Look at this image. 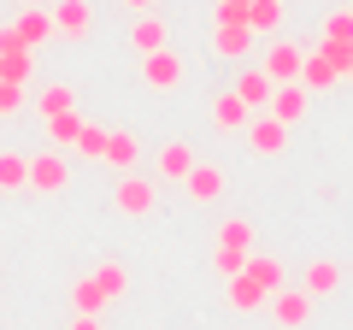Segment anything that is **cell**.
Returning <instances> with one entry per match:
<instances>
[{"label":"cell","mask_w":353,"mask_h":330,"mask_svg":"<svg viewBox=\"0 0 353 330\" xmlns=\"http://www.w3.org/2000/svg\"><path fill=\"white\" fill-rule=\"evenodd\" d=\"M265 307H271V318H277V330H306V324H312V307H318V301H312L306 289H289V283H283V289L271 295Z\"/></svg>","instance_id":"8992f818"},{"label":"cell","mask_w":353,"mask_h":330,"mask_svg":"<svg viewBox=\"0 0 353 330\" xmlns=\"http://www.w3.org/2000/svg\"><path fill=\"white\" fill-rule=\"evenodd\" d=\"M194 171V148L189 142H159V153H153V177L159 183H183Z\"/></svg>","instance_id":"8fae6325"},{"label":"cell","mask_w":353,"mask_h":330,"mask_svg":"<svg viewBox=\"0 0 353 330\" xmlns=\"http://www.w3.org/2000/svg\"><path fill=\"white\" fill-rule=\"evenodd\" d=\"M130 48H136V53H159V48H171V24H165V18H153V12H141L136 30H130Z\"/></svg>","instance_id":"ac0fdd59"},{"label":"cell","mask_w":353,"mask_h":330,"mask_svg":"<svg viewBox=\"0 0 353 330\" xmlns=\"http://www.w3.org/2000/svg\"><path fill=\"white\" fill-rule=\"evenodd\" d=\"M53 36H71V41H88L94 36V6L88 0H53Z\"/></svg>","instance_id":"ba28073f"},{"label":"cell","mask_w":353,"mask_h":330,"mask_svg":"<svg viewBox=\"0 0 353 330\" xmlns=\"http://www.w3.org/2000/svg\"><path fill=\"white\" fill-rule=\"evenodd\" d=\"M318 36L353 41V6H336V12H324V24H318Z\"/></svg>","instance_id":"4316f807"},{"label":"cell","mask_w":353,"mask_h":330,"mask_svg":"<svg viewBox=\"0 0 353 330\" xmlns=\"http://www.w3.org/2000/svg\"><path fill=\"white\" fill-rule=\"evenodd\" d=\"M283 6H289V0H248L241 24H248L259 41H271V36H283Z\"/></svg>","instance_id":"4fadbf2b"},{"label":"cell","mask_w":353,"mask_h":330,"mask_svg":"<svg viewBox=\"0 0 353 330\" xmlns=\"http://www.w3.org/2000/svg\"><path fill=\"white\" fill-rule=\"evenodd\" d=\"M347 77H353V59H347Z\"/></svg>","instance_id":"836d02e7"},{"label":"cell","mask_w":353,"mask_h":330,"mask_svg":"<svg viewBox=\"0 0 353 330\" xmlns=\"http://www.w3.org/2000/svg\"><path fill=\"white\" fill-rule=\"evenodd\" d=\"M301 289L312 295V301L336 295V289H341V266H336V260H312V266H306V278H301Z\"/></svg>","instance_id":"d6986e66"},{"label":"cell","mask_w":353,"mask_h":330,"mask_svg":"<svg viewBox=\"0 0 353 330\" xmlns=\"http://www.w3.org/2000/svg\"><path fill=\"white\" fill-rule=\"evenodd\" d=\"M65 177H71V171H65V153H59V148L30 153V177H24V189H30V195H59V189H65Z\"/></svg>","instance_id":"52a82bcc"},{"label":"cell","mask_w":353,"mask_h":330,"mask_svg":"<svg viewBox=\"0 0 353 330\" xmlns=\"http://www.w3.org/2000/svg\"><path fill=\"white\" fill-rule=\"evenodd\" d=\"M71 330H106V324H101V313H77Z\"/></svg>","instance_id":"f546056e"},{"label":"cell","mask_w":353,"mask_h":330,"mask_svg":"<svg viewBox=\"0 0 353 330\" xmlns=\"http://www.w3.org/2000/svg\"><path fill=\"white\" fill-rule=\"evenodd\" d=\"M12 30H18V41H24V48H41V41L53 36V18H48V6H18Z\"/></svg>","instance_id":"2e32d148"},{"label":"cell","mask_w":353,"mask_h":330,"mask_svg":"<svg viewBox=\"0 0 353 330\" xmlns=\"http://www.w3.org/2000/svg\"><path fill=\"white\" fill-rule=\"evenodd\" d=\"M241 266H248V248H218V242H212V271H218V278H236Z\"/></svg>","instance_id":"83f0119b"},{"label":"cell","mask_w":353,"mask_h":330,"mask_svg":"<svg viewBox=\"0 0 353 330\" xmlns=\"http://www.w3.org/2000/svg\"><path fill=\"white\" fill-rule=\"evenodd\" d=\"M248 118H253V113L236 101V95H218V101H212V124H218V130H248Z\"/></svg>","instance_id":"603a6c76"},{"label":"cell","mask_w":353,"mask_h":330,"mask_svg":"<svg viewBox=\"0 0 353 330\" xmlns=\"http://www.w3.org/2000/svg\"><path fill=\"white\" fill-rule=\"evenodd\" d=\"M24 177H30V159L18 148L0 153V195H24Z\"/></svg>","instance_id":"44dd1931"},{"label":"cell","mask_w":353,"mask_h":330,"mask_svg":"<svg viewBox=\"0 0 353 330\" xmlns=\"http://www.w3.org/2000/svg\"><path fill=\"white\" fill-rule=\"evenodd\" d=\"M241 136H248V148L259 153V159H277V153L289 148V124H277V118H271V113H253Z\"/></svg>","instance_id":"9c48e42d"},{"label":"cell","mask_w":353,"mask_h":330,"mask_svg":"<svg viewBox=\"0 0 353 330\" xmlns=\"http://www.w3.org/2000/svg\"><path fill=\"white\" fill-rule=\"evenodd\" d=\"M18 6H36V0H18Z\"/></svg>","instance_id":"d6a6232c"},{"label":"cell","mask_w":353,"mask_h":330,"mask_svg":"<svg viewBox=\"0 0 353 330\" xmlns=\"http://www.w3.org/2000/svg\"><path fill=\"white\" fill-rule=\"evenodd\" d=\"M253 48H259V36H253L248 24H212V53H218V59H236L241 65Z\"/></svg>","instance_id":"7c38bea8"},{"label":"cell","mask_w":353,"mask_h":330,"mask_svg":"<svg viewBox=\"0 0 353 330\" xmlns=\"http://www.w3.org/2000/svg\"><path fill=\"white\" fill-rule=\"evenodd\" d=\"M77 136H83V118H77V106H71V113H53L48 118V142H53V148H77Z\"/></svg>","instance_id":"7402d4cb"},{"label":"cell","mask_w":353,"mask_h":330,"mask_svg":"<svg viewBox=\"0 0 353 330\" xmlns=\"http://www.w3.org/2000/svg\"><path fill=\"white\" fill-rule=\"evenodd\" d=\"M112 206H118L124 218H148L153 206H159V183L141 177V171H124V177H118V189H112Z\"/></svg>","instance_id":"5b68a950"},{"label":"cell","mask_w":353,"mask_h":330,"mask_svg":"<svg viewBox=\"0 0 353 330\" xmlns=\"http://www.w3.org/2000/svg\"><path fill=\"white\" fill-rule=\"evenodd\" d=\"M218 248H248L253 254V224L248 218H224V224H218Z\"/></svg>","instance_id":"d4e9b609"},{"label":"cell","mask_w":353,"mask_h":330,"mask_svg":"<svg viewBox=\"0 0 353 330\" xmlns=\"http://www.w3.org/2000/svg\"><path fill=\"white\" fill-rule=\"evenodd\" d=\"M101 159L112 165L118 177H124V171H136V165H141V142L130 136V130H112V136H106V153H101Z\"/></svg>","instance_id":"e0dca14e"},{"label":"cell","mask_w":353,"mask_h":330,"mask_svg":"<svg viewBox=\"0 0 353 330\" xmlns=\"http://www.w3.org/2000/svg\"><path fill=\"white\" fill-rule=\"evenodd\" d=\"M106 136H112L106 124H83V136H77L71 153H83V159H101V153H106Z\"/></svg>","instance_id":"484cf974"},{"label":"cell","mask_w":353,"mask_h":330,"mask_svg":"<svg viewBox=\"0 0 353 330\" xmlns=\"http://www.w3.org/2000/svg\"><path fill=\"white\" fill-rule=\"evenodd\" d=\"M271 89H277V83H271V77H265L259 65H248V71L236 77V89H230V95H236V101L248 106V113H265V101H271Z\"/></svg>","instance_id":"5bb4252c"},{"label":"cell","mask_w":353,"mask_h":330,"mask_svg":"<svg viewBox=\"0 0 353 330\" xmlns=\"http://www.w3.org/2000/svg\"><path fill=\"white\" fill-rule=\"evenodd\" d=\"M283 289V260H271V254H248V266L230 278V313H259L271 295Z\"/></svg>","instance_id":"6da1fadb"},{"label":"cell","mask_w":353,"mask_h":330,"mask_svg":"<svg viewBox=\"0 0 353 330\" xmlns=\"http://www.w3.org/2000/svg\"><path fill=\"white\" fill-rule=\"evenodd\" d=\"M183 189H189V201H218V195H224V171L194 159V171L183 177Z\"/></svg>","instance_id":"ffe728a7"},{"label":"cell","mask_w":353,"mask_h":330,"mask_svg":"<svg viewBox=\"0 0 353 330\" xmlns=\"http://www.w3.org/2000/svg\"><path fill=\"white\" fill-rule=\"evenodd\" d=\"M230 6H248V0H230Z\"/></svg>","instance_id":"1f68e13d"},{"label":"cell","mask_w":353,"mask_h":330,"mask_svg":"<svg viewBox=\"0 0 353 330\" xmlns=\"http://www.w3.org/2000/svg\"><path fill=\"white\" fill-rule=\"evenodd\" d=\"M36 106H41V118H53V113H71V106H77V89H71V83H48V89L36 95Z\"/></svg>","instance_id":"cb8c5ba5"},{"label":"cell","mask_w":353,"mask_h":330,"mask_svg":"<svg viewBox=\"0 0 353 330\" xmlns=\"http://www.w3.org/2000/svg\"><path fill=\"white\" fill-rule=\"evenodd\" d=\"M183 77H189V65H183V53H176V48L141 53V83H148L153 95H176V89H183Z\"/></svg>","instance_id":"277c9868"},{"label":"cell","mask_w":353,"mask_h":330,"mask_svg":"<svg viewBox=\"0 0 353 330\" xmlns=\"http://www.w3.org/2000/svg\"><path fill=\"white\" fill-rule=\"evenodd\" d=\"M336 83H341V65L312 41V48H306V65H301V89L306 95H324V89H336Z\"/></svg>","instance_id":"30bf717a"},{"label":"cell","mask_w":353,"mask_h":330,"mask_svg":"<svg viewBox=\"0 0 353 330\" xmlns=\"http://www.w3.org/2000/svg\"><path fill=\"white\" fill-rule=\"evenodd\" d=\"M124 6L130 12H153V0H124Z\"/></svg>","instance_id":"4dcf8cb0"},{"label":"cell","mask_w":353,"mask_h":330,"mask_svg":"<svg viewBox=\"0 0 353 330\" xmlns=\"http://www.w3.org/2000/svg\"><path fill=\"white\" fill-rule=\"evenodd\" d=\"M124 289H130V271L118 266V260H106V266H94L88 278L71 283V307L77 313H101V307H112Z\"/></svg>","instance_id":"7a4b0ae2"},{"label":"cell","mask_w":353,"mask_h":330,"mask_svg":"<svg viewBox=\"0 0 353 330\" xmlns=\"http://www.w3.org/2000/svg\"><path fill=\"white\" fill-rule=\"evenodd\" d=\"M301 65H306V41L301 36H271L265 41L259 71L271 77V83H301Z\"/></svg>","instance_id":"3957f363"},{"label":"cell","mask_w":353,"mask_h":330,"mask_svg":"<svg viewBox=\"0 0 353 330\" xmlns=\"http://www.w3.org/2000/svg\"><path fill=\"white\" fill-rule=\"evenodd\" d=\"M265 106H271L277 124H301V118H306V89H301V83H277Z\"/></svg>","instance_id":"9a60e30c"},{"label":"cell","mask_w":353,"mask_h":330,"mask_svg":"<svg viewBox=\"0 0 353 330\" xmlns=\"http://www.w3.org/2000/svg\"><path fill=\"white\" fill-rule=\"evenodd\" d=\"M12 113H24V89L18 83H0V118H12Z\"/></svg>","instance_id":"f1b7e54d"}]
</instances>
